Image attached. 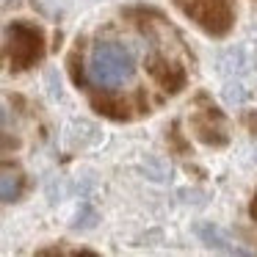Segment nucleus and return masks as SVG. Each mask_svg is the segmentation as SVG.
<instances>
[{
  "label": "nucleus",
  "mask_w": 257,
  "mask_h": 257,
  "mask_svg": "<svg viewBox=\"0 0 257 257\" xmlns=\"http://www.w3.org/2000/svg\"><path fill=\"white\" fill-rule=\"evenodd\" d=\"M136 72L133 53L119 42H100L94 45L89 56V67H86V78L89 83L102 86V89H116V86L127 83Z\"/></svg>",
  "instance_id": "obj_1"
},
{
  "label": "nucleus",
  "mask_w": 257,
  "mask_h": 257,
  "mask_svg": "<svg viewBox=\"0 0 257 257\" xmlns=\"http://www.w3.org/2000/svg\"><path fill=\"white\" fill-rule=\"evenodd\" d=\"M6 56L14 69H28L45 56V34L31 23H12L6 28Z\"/></svg>",
  "instance_id": "obj_2"
},
{
  "label": "nucleus",
  "mask_w": 257,
  "mask_h": 257,
  "mask_svg": "<svg viewBox=\"0 0 257 257\" xmlns=\"http://www.w3.org/2000/svg\"><path fill=\"white\" fill-rule=\"evenodd\" d=\"M177 6L210 36H227L235 23L232 0H177Z\"/></svg>",
  "instance_id": "obj_3"
},
{
  "label": "nucleus",
  "mask_w": 257,
  "mask_h": 257,
  "mask_svg": "<svg viewBox=\"0 0 257 257\" xmlns=\"http://www.w3.org/2000/svg\"><path fill=\"white\" fill-rule=\"evenodd\" d=\"M147 69H150V75L161 83V89H166L169 94H177V91L185 86V80H188V75H185L183 67L169 64L166 58H161V56H150Z\"/></svg>",
  "instance_id": "obj_4"
},
{
  "label": "nucleus",
  "mask_w": 257,
  "mask_h": 257,
  "mask_svg": "<svg viewBox=\"0 0 257 257\" xmlns=\"http://www.w3.org/2000/svg\"><path fill=\"white\" fill-rule=\"evenodd\" d=\"M194 130L205 144H213V147H224L229 141L227 133H224V127H221V113H218L216 108H207L205 113L194 116Z\"/></svg>",
  "instance_id": "obj_5"
},
{
  "label": "nucleus",
  "mask_w": 257,
  "mask_h": 257,
  "mask_svg": "<svg viewBox=\"0 0 257 257\" xmlns=\"http://www.w3.org/2000/svg\"><path fill=\"white\" fill-rule=\"evenodd\" d=\"M25 177L14 166H0V202H17L23 196Z\"/></svg>",
  "instance_id": "obj_6"
},
{
  "label": "nucleus",
  "mask_w": 257,
  "mask_h": 257,
  "mask_svg": "<svg viewBox=\"0 0 257 257\" xmlns=\"http://www.w3.org/2000/svg\"><path fill=\"white\" fill-rule=\"evenodd\" d=\"M196 235H199L210 249H218V251H224V254H246L243 249L232 246V240H229L218 227H213V224H199V227H196Z\"/></svg>",
  "instance_id": "obj_7"
},
{
  "label": "nucleus",
  "mask_w": 257,
  "mask_h": 257,
  "mask_svg": "<svg viewBox=\"0 0 257 257\" xmlns=\"http://www.w3.org/2000/svg\"><path fill=\"white\" fill-rule=\"evenodd\" d=\"M246 124H249V130L257 133V113H246Z\"/></svg>",
  "instance_id": "obj_8"
},
{
  "label": "nucleus",
  "mask_w": 257,
  "mask_h": 257,
  "mask_svg": "<svg viewBox=\"0 0 257 257\" xmlns=\"http://www.w3.org/2000/svg\"><path fill=\"white\" fill-rule=\"evenodd\" d=\"M3 147H17V139H3V136H0V150H3Z\"/></svg>",
  "instance_id": "obj_9"
},
{
  "label": "nucleus",
  "mask_w": 257,
  "mask_h": 257,
  "mask_svg": "<svg viewBox=\"0 0 257 257\" xmlns=\"http://www.w3.org/2000/svg\"><path fill=\"white\" fill-rule=\"evenodd\" d=\"M249 210H251V218L257 221V194H254V202H251V207H249Z\"/></svg>",
  "instance_id": "obj_10"
},
{
  "label": "nucleus",
  "mask_w": 257,
  "mask_h": 257,
  "mask_svg": "<svg viewBox=\"0 0 257 257\" xmlns=\"http://www.w3.org/2000/svg\"><path fill=\"white\" fill-rule=\"evenodd\" d=\"M6 122V111H3V105H0V124Z\"/></svg>",
  "instance_id": "obj_11"
},
{
  "label": "nucleus",
  "mask_w": 257,
  "mask_h": 257,
  "mask_svg": "<svg viewBox=\"0 0 257 257\" xmlns=\"http://www.w3.org/2000/svg\"><path fill=\"white\" fill-rule=\"evenodd\" d=\"M254 161H257V150H254Z\"/></svg>",
  "instance_id": "obj_12"
}]
</instances>
